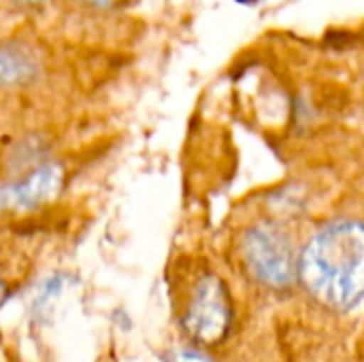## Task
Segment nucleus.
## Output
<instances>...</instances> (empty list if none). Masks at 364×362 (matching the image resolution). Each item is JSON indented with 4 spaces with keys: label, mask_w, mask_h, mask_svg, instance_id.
Masks as SVG:
<instances>
[{
    "label": "nucleus",
    "mask_w": 364,
    "mask_h": 362,
    "mask_svg": "<svg viewBox=\"0 0 364 362\" xmlns=\"http://www.w3.org/2000/svg\"><path fill=\"white\" fill-rule=\"evenodd\" d=\"M299 275L314 299L335 309L364 301V224H328L305 243Z\"/></svg>",
    "instance_id": "f257e3e1"
},
{
    "label": "nucleus",
    "mask_w": 364,
    "mask_h": 362,
    "mask_svg": "<svg viewBox=\"0 0 364 362\" xmlns=\"http://www.w3.org/2000/svg\"><path fill=\"white\" fill-rule=\"evenodd\" d=\"M243 260L247 271L267 288H290L299 273L296 250L288 233L271 222L254 224L243 235Z\"/></svg>",
    "instance_id": "f03ea898"
},
{
    "label": "nucleus",
    "mask_w": 364,
    "mask_h": 362,
    "mask_svg": "<svg viewBox=\"0 0 364 362\" xmlns=\"http://www.w3.org/2000/svg\"><path fill=\"white\" fill-rule=\"evenodd\" d=\"M232 312L226 284L215 273H205L192 288L186 305L183 326L200 344H220L230 329Z\"/></svg>",
    "instance_id": "7ed1b4c3"
},
{
    "label": "nucleus",
    "mask_w": 364,
    "mask_h": 362,
    "mask_svg": "<svg viewBox=\"0 0 364 362\" xmlns=\"http://www.w3.org/2000/svg\"><path fill=\"white\" fill-rule=\"evenodd\" d=\"M62 186V169L58 164H45L23 177L17 183L0 188V213L26 211L51 201Z\"/></svg>",
    "instance_id": "20e7f679"
},
{
    "label": "nucleus",
    "mask_w": 364,
    "mask_h": 362,
    "mask_svg": "<svg viewBox=\"0 0 364 362\" xmlns=\"http://www.w3.org/2000/svg\"><path fill=\"white\" fill-rule=\"evenodd\" d=\"M41 70L38 55L26 43L0 45V85L19 87L36 79Z\"/></svg>",
    "instance_id": "39448f33"
},
{
    "label": "nucleus",
    "mask_w": 364,
    "mask_h": 362,
    "mask_svg": "<svg viewBox=\"0 0 364 362\" xmlns=\"http://www.w3.org/2000/svg\"><path fill=\"white\" fill-rule=\"evenodd\" d=\"M175 362H211V358L196 350H179L175 354Z\"/></svg>",
    "instance_id": "423d86ee"
},
{
    "label": "nucleus",
    "mask_w": 364,
    "mask_h": 362,
    "mask_svg": "<svg viewBox=\"0 0 364 362\" xmlns=\"http://www.w3.org/2000/svg\"><path fill=\"white\" fill-rule=\"evenodd\" d=\"M17 4H21V6H28V9H36V6H43V4H47L49 0H15Z\"/></svg>",
    "instance_id": "0eeeda50"
},
{
    "label": "nucleus",
    "mask_w": 364,
    "mask_h": 362,
    "mask_svg": "<svg viewBox=\"0 0 364 362\" xmlns=\"http://www.w3.org/2000/svg\"><path fill=\"white\" fill-rule=\"evenodd\" d=\"M85 2H90V4H94V6H115V4H119L122 0H85Z\"/></svg>",
    "instance_id": "6e6552de"
},
{
    "label": "nucleus",
    "mask_w": 364,
    "mask_h": 362,
    "mask_svg": "<svg viewBox=\"0 0 364 362\" xmlns=\"http://www.w3.org/2000/svg\"><path fill=\"white\" fill-rule=\"evenodd\" d=\"M237 2H241V4H254V2H258V0H237Z\"/></svg>",
    "instance_id": "1a4fd4ad"
}]
</instances>
